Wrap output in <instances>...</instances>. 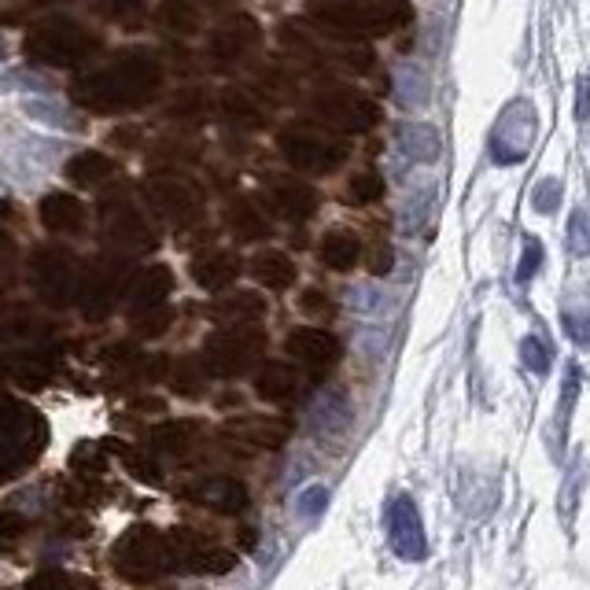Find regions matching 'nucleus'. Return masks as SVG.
<instances>
[{"label":"nucleus","mask_w":590,"mask_h":590,"mask_svg":"<svg viewBox=\"0 0 590 590\" xmlns=\"http://www.w3.org/2000/svg\"><path fill=\"white\" fill-rule=\"evenodd\" d=\"M111 565L126 583H152V579L177 568L174 542L163 531H155L152 524H134L111 550Z\"/></svg>","instance_id":"nucleus-1"},{"label":"nucleus","mask_w":590,"mask_h":590,"mask_svg":"<svg viewBox=\"0 0 590 590\" xmlns=\"http://www.w3.org/2000/svg\"><path fill=\"white\" fill-rule=\"evenodd\" d=\"M384 524H388L391 547H396L399 557L406 561H420L428 554V539H425V524H420V513L410 494H396L384 510Z\"/></svg>","instance_id":"nucleus-2"},{"label":"nucleus","mask_w":590,"mask_h":590,"mask_svg":"<svg viewBox=\"0 0 590 590\" xmlns=\"http://www.w3.org/2000/svg\"><path fill=\"white\" fill-rule=\"evenodd\" d=\"M208 369L214 377H240L262 359V336L259 332H229L208 343Z\"/></svg>","instance_id":"nucleus-3"},{"label":"nucleus","mask_w":590,"mask_h":590,"mask_svg":"<svg viewBox=\"0 0 590 590\" xmlns=\"http://www.w3.org/2000/svg\"><path fill=\"white\" fill-rule=\"evenodd\" d=\"M174 561L185 573H200V576H222L237 568V554L222 550L214 542L200 539L196 531H174Z\"/></svg>","instance_id":"nucleus-4"},{"label":"nucleus","mask_w":590,"mask_h":590,"mask_svg":"<svg viewBox=\"0 0 590 590\" xmlns=\"http://www.w3.org/2000/svg\"><path fill=\"white\" fill-rule=\"evenodd\" d=\"M222 436L237 447H248V451H277V447L288 443L292 436V425L285 417H269V414H248L237 417L222 428Z\"/></svg>","instance_id":"nucleus-5"},{"label":"nucleus","mask_w":590,"mask_h":590,"mask_svg":"<svg viewBox=\"0 0 590 590\" xmlns=\"http://www.w3.org/2000/svg\"><path fill=\"white\" fill-rule=\"evenodd\" d=\"M185 499L203 505L211 513H222V517H237V513L248 510L251 494H248V484L233 480V476H203L185 487Z\"/></svg>","instance_id":"nucleus-6"},{"label":"nucleus","mask_w":590,"mask_h":590,"mask_svg":"<svg viewBox=\"0 0 590 590\" xmlns=\"http://www.w3.org/2000/svg\"><path fill=\"white\" fill-rule=\"evenodd\" d=\"M288 351H292V359L299 365L317 369V373L332 369V365L340 362V340L325 329H296L288 336Z\"/></svg>","instance_id":"nucleus-7"},{"label":"nucleus","mask_w":590,"mask_h":590,"mask_svg":"<svg viewBox=\"0 0 590 590\" xmlns=\"http://www.w3.org/2000/svg\"><path fill=\"white\" fill-rule=\"evenodd\" d=\"M200 439H203L200 420H166V425H159L152 432V447L155 454L185 462V457H192V451L200 447Z\"/></svg>","instance_id":"nucleus-8"},{"label":"nucleus","mask_w":590,"mask_h":590,"mask_svg":"<svg viewBox=\"0 0 590 590\" xmlns=\"http://www.w3.org/2000/svg\"><path fill=\"white\" fill-rule=\"evenodd\" d=\"M299 388H303V380H299V373L292 369V365H262L259 369V377H255V391L266 402H277V406H288L296 396H299Z\"/></svg>","instance_id":"nucleus-9"},{"label":"nucleus","mask_w":590,"mask_h":590,"mask_svg":"<svg viewBox=\"0 0 590 590\" xmlns=\"http://www.w3.org/2000/svg\"><path fill=\"white\" fill-rule=\"evenodd\" d=\"M311 428L314 436H343L351 428V402L340 396V391H332V396H322L311 406Z\"/></svg>","instance_id":"nucleus-10"},{"label":"nucleus","mask_w":590,"mask_h":590,"mask_svg":"<svg viewBox=\"0 0 590 590\" xmlns=\"http://www.w3.org/2000/svg\"><path fill=\"white\" fill-rule=\"evenodd\" d=\"M322 255H325V266H332V269H351L354 262H359V240L348 237V233H332V237H325V248H322Z\"/></svg>","instance_id":"nucleus-11"},{"label":"nucleus","mask_w":590,"mask_h":590,"mask_svg":"<svg viewBox=\"0 0 590 590\" xmlns=\"http://www.w3.org/2000/svg\"><path fill=\"white\" fill-rule=\"evenodd\" d=\"M255 277L269 288H288L296 280V269L285 255H262L255 262Z\"/></svg>","instance_id":"nucleus-12"},{"label":"nucleus","mask_w":590,"mask_h":590,"mask_svg":"<svg viewBox=\"0 0 590 590\" xmlns=\"http://www.w3.org/2000/svg\"><path fill=\"white\" fill-rule=\"evenodd\" d=\"M196 277H200L208 288H222V285H229V280L237 277V262L226 259V255H214V259L196 266Z\"/></svg>","instance_id":"nucleus-13"},{"label":"nucleus","mask_w":590,"mask_h":590,"mask_svg":"<svg viewBox=\"0 0 590 590\" xmlns=\"http://www.w3.org/2000/svg\"><path fill=\"white\" fill-rule=\"evenodd\" d=\"M520 359H524V365H528L531 373H547L550 369V362H554V354H550V348H547V340H539V336H528V340L520 343Z\"/></svg>","instance_id":"nucleus-14"},{"label":"nucleus","mask_w":590,"mask_h":590,"mask_svg":"<svg viewBox=\"0 0 590 590\" xmlns=\"http://www.w3.org/2000/svg\"><path fill=\"white\" fill-rule=\"evenodd\" d=\"M325 505H329V487H322V484H311L296 499V510L303 513V517H322Z\"/></svg>","instance_id":"nucleus-15"},{"label":"nucleus","mask_w":590,"mask_h":590,"mask_svg":"<svg viewBox=\"0 0 590 590\" xmlns=\"http://www.w3.org/2000/svg\"><path fill=\"white\" fill-rule=\"evenodd\" d=\"M122 457H126V469L137 476V480L145 484H159V465L152 462V457L137 454V451H122Z\"/></svg>","instance_id":"nucleus-16"},{"label":"nucleus","mask_w":590,"mask_h":590,"mask_svg":"<svg viewBox=\"0 0 590 590\" xmlns=\"http://www.w3.org/2000/svg\"><path fill=\"white\" fill-rule=\"evenodd\" d=\"M74 583H78V576L71 573H37L26 590H74Z\"/></svg>","instance_id":"nucleus-17"},{"label":"nucleus","mask_w":590,"mask_h":590,"mask_svg":"<svg viewBox=\"0 0 590 590\" xmlns=\"http://www.w3.org/2000/svg\"><path fill=\"white\" fill-rule=\"evenodd\" d=\"M568 243H573V251H576L579 259L590 255V233H587L583 211H576V214H573V226H568Z\"/></svg>","instance_id":"nucleus-18"},{"label":"nucleus","mask_w":590,"mask_h":590,"mask_svg":"<svg viewBox=\"0 0 590 590\" xmlns=\"http://www.w3.org/2000/svg\"><path fill=\"white\" fill-rule=\"evenodd\" d=\"M539 266H542V243L528 240V248H524V262H520V269H517V280H531Z\"/></svg>","instance_id":"nucleus-19"},{"label":"nucleus","mask_w":590,"mask_h":590,"mask_svg":"<svg viewBox=\"0 0 590 590\" xmlns=\"http://www.w3.org/2000/svg\"><path fill=\"white\" fill-rule=\"evenodd\" d=\"M565 329L576 343L590 348V314H565Z\"/></svg>","instance_id":"nucleus-20"},{"label":"nucleus","mask_w":590,"mask_h":590,"mask_svg":"<svg viewBox=\"0 0 590 590\" xmlns=\"http://www.w3.org/2000/svg\"><path fill=\"white\" fill-rule=\"evenodd\" d=\"M23 111H26V115H34V118L60 122V126H67V111H63V108H45V104H37V100H26Z\"/></svg>","instance_id":"nucleus-21"},{"label":"nucleus","mask_w":590,"mask_h":590,"mask_svg":"<svg viewBox=\"0 0 590 590\" xmlns=\"http://www.w3.org/2000/svg\"><path fill=\"white\" fill-rule=\"evenodd\" d=\"M557 196H561V185L550 177V181H542L536 189V208L539 211H554L557 208Z\"/></svg>","instance_id":"nucleus-22"},{"label":"nucleus","mask_w":590,"mask_h":590,"mask_svg":"<svg viewBox=\"0 0 590 590\" xmlns=\"http://www.w3.org/2000/svg\"><path fill=\"white\" fill-rule=\"evenodd\" d=\"M166 292V274H155L152 280H145V288H140L137 303H155L159 296Z\"/></svg>","instance_id":"nucleus-23"},{"label":"nucleus","mask_w":590,"mask_h":590,"mask_svg":"<svg viewBox=\"0 0 590 590\" xmlns=\"http://www.w3.org/2000/svg\"><path fill=\"white\" fill-rule=\"evenodd\" d=\"M18 531H23V520L12 517V513H0V547L15 542V539H18Z\"/></svg>","instance_id":"nucleus-24"},{"label":"nucleus","mask_w":590,"mask_h":590,"mask_svg":"<svg viewBox=\"0 0 590 590\" xmlns=\"http://www.w3.org/2000/svg\"><path fill=\"white\" fill-rule=\"evenodd\" d=\"M303 306H306V311H314V314H329V303H325V299L317 296V292H306Z\"/></svg>","instance_id":"nucleus-25"},{"label":"nucleus","mask_w":590,"mask_h":590,"mask_svg":"<svg viewBox=\"0 0 590 590\" xmlns=\"http://www.w3.org/2000/svg\"><path fill=\"white\" fill-rule=\"evenodd\" d=\"M74 590H104V587H97V583H92V579L78 576V583H74Z\"/></svg>","instance_id":"nucleus-26"},{"label":"nucleus","mask_w":590,"mask_h":590,"mask_svg":"<svg viewBox=\"0 0 590 590\" xmlns=\"http://www.w3.org/2000/svg\"><path fill=\"white\" fill-rule=\"evenodd\" d=\"M148 590H177L174 583H155V587H148Z\"/></svg>","instance_id":"nucleus-27"}]
</instances>
